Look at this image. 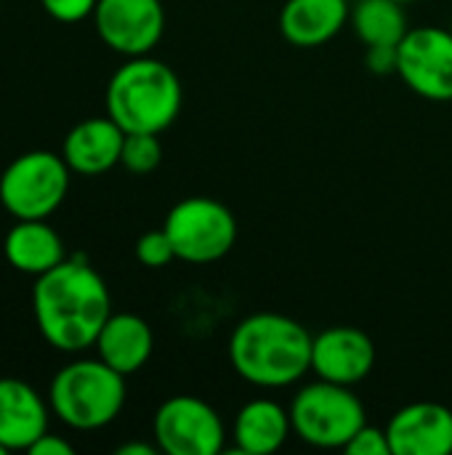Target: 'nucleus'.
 <instances>
[{
    "label": "nucleus",
    "instance_id": "f257e3e1",
    "mask_svg": "<svg viewBox=\"0 0 452 455\" xmlns=\"http://www.w3.org/2000/svg\"><path fill=\"white\" fill-rule=\"evenodd\" d=\"M32 315L40 336L59 352L91 349L112 315L104 277L85 259H64L32 288Z\"/></svg>",
    "mask_w": 452,
    "mask_h": 455
},
{
    "label": "nucleus",
    "instance_id": "f03ea898",
    "mask_svg": "<svg viewBox=\"0 0 452 455\" xmlns=\"http://www.w3.org/2000/svg\"><path fill=\"white\" fill-rule=\"evenodd\" d=\"M312 333L293 317L258 312L229 336V363L240 379L261 389L293 387L312 371Z\"/></svg>",
    "mask_w": 452,
    "mask_h": 455
},
{
    "label": "nucleus",
    "instance_id": "7ed1b4c3",
    "mask_svg": "<svg viewBox=\"0 0 452 455\" xmlns=\"http://www.w3.org/2000/svg\"><path fill=\"white\" fill-rule=\"evenodd\" d=\"M181 80L160 59L133 56L107 83V115L125 133H163L181 112Z\"/></svg>",
    "mask_w": 452,
    "mask_h": 455
},
{
    "label": "nucleus",
    "instance_id": "20e7f679",
    "mask_svg": "<svg viewBox=\"0 0 452 455\" xmlns=\"http://www.w3.org/2000/svg\"><path fill=\"white\" fill-rule=\"evenodd\" d=\"M51 413L77 432L109 427L125 405V376L99 357L67 363L48 389Z\"/></svg>",
    "mask_w": 452,
    "mask_h": 455
},
{
    "label": "nucleus",
    "instance_id": "39448f33",
    "mask_svg": "<svg viewBox=\"0 0 452 455\" xmlns=\"http://www.w3.org/2000/svg\"><path fill=\"white\" fill-rule=\"evenodd\" d=\"M293 432L312 448H346V443L368 424L365 405L352 387L317 381L304 387L290 403Z\"/></svg>",
    "mask_w": 452,
    "mask_h": 455
},
{
    "label": "nucleus",
    "instance_id": "423d86ee",
    "mask_svg": "<svg viewBox=\"0 0 452 455\" xmlns=\"http://www.w3.org/2000/svg\"><path fill=\"white\" fill-rule=\"evenodd\" d=\"M69 165L61 155L32 149L0 173V205L13 219H48L69 192Z\"/></svg>",
    "mask_w": 452,
    "mask_h": 455
},
{
    "label": "nucleus",
    "instance_id": "0eeeda50",
    "mask_svg": "<svg viewBox=\"0 0 452 455\" xmlns=\"http://www.w3.org/2000/svg\"><path fill=\"white\" fill-rule=\"evenodd\" d=\"M173 243L176 259L186 264H213L237 243V221L232 211L213 197H184L163 224Z\"/></svg>",
    "mask_w": 452,
    "mask_h": 455
},
{
    "label": "nucleus",
    "instance_id": "6e6552de",
    "mask_svg": "<svg viewBox=\"0 0 452 455\" xmlns=\"http://www.w3.org/2000/svg\"><path fill=\"white\" fill-rule=\"evenodd\" d=\"M152 432L157 451L165 455H218L226 445L221 416L192 395L165 400L155 413Z\"/></svg>",
    "mask_w": 452,
    "mask_h": 455
},
{
    "label": "nucleus",
    "instance_id": "1a4fd4ad",
    "mask_svg": "<svg viewBox=\"0 0 452 455\" xmlns=\"http://www.w3.org/2000/svg\"><path fill=\"white\" fill-rule=\"evenodd\" d=\"M397 75L429 101H452V32L442 27L408 29L397 45Z\"/></svg>",
    "mask_w": 452,
    "mask_h": 455
},
{
    "label": "nucleus",
    "instance_id": "9d476101",
    "mask_svg": "<svg viewBox=\"0 0 452 455\" xmlns=\"http://www.w3.org/2000/svg\"><path fill=\"white\" fill-rule=\"evenodd\" d=\"M93 27L109 51L147 56L165 32V8L160 0H99Z\"/></svg>",
    "mask_w": 452,
    "mask_h": 455
},
{
    "label": "nucleus",
    "instance_id": "9b49d317",
    "mask_svg": "<svg viewBox=\"0 0 452 455\" xmlns=\"http://www.w3.org/2000/svg\"><path fill=\"white\" fill-rule=\"evenodd\" d=\"M373 365L376 347L360 328L333 325L312 339V373L322 381L354 387L370 376Z\"/></svg>",
    "mask_w": 452,
    "mask_h": 455
},
{
    "label": "nucleus",
    "instance_id": "f8f14e48",
    "mask_svg": "<svg viewBox=\"0 0 452 455\" xmlns=\"http://www.w3.org/2000/svg\"><path fill=\"white\" fill-rule=\"evenodd\" d=\"M386 437L392 455H450L452 411L440 403L405 405L392 416Z\"/></svg>",
    "mask_w": 452,
    "mask_h": 455
},
{
    "label": "nucleus",
    "instance_id": "ddd939ff",
    "mask_svg": "<svg viewBox=\"0 0 452 455\" xmlns=\"http://www.w3.org/2000/svg\"><path fill=\"white\" fill-rule=\"evenodd\" d=\"M51 403H45L27 381L0 379V445L29 451L48 432Z\"/></svg>",
    "mask_w": 452,
    "mask_h": 455
},
{
    "label": "nucleus",
    "instance_id": "4468645a",
    "mask_svg": "<svg viewBox=\"0 0 452 455\" xmlns=\"http://www.w3.org/2000/svg\"><path fill=\"white\" fill-rule=\"evenodd\" d=\"M125 131L107 115V117H88L77 123L61 147V157L67 160L72 173L80 176H101L120 165Z\"/></svg>",
    "mask_w": 452,
    "mask_h": 455
},
{
    "label": "nucleus",
    "instance_id": "2eb2a0df",
    "mask_svg": "<svg viewBox=\"0 0 452 455\" xmlns=\"http://www.w3.org/2000/svg\"><path fill=\"white\" fill-rule=\"evenodd\" d=\"M3 256L16 272L32 277L51 272L67 259L61 235L45 219H16L5 232Z\"/></svg>",
    "mask_w": 452,
    "mask_h": 455
},
{
    "label": "nucleus",
    "instance_id": "dca6fc26",
    "mask_svg": "<svg viewBox=\"0 0 452 455\" xmlns=\"http://www.w3.org/2000/svg\"><path fill=\"white\" fill-rule=\"evenodd\" d=\"M93 347H96V357L104 360L109 368H115L123 376H133L149 363L155 349V336L147 320L131 312H120V315H109Z\"/></svg>",
    "mask_w": 452,
    "mask_h": 455
},
{
    "label": "nucleus",
    "instance_id": "f3484780",
    "mask_svg": "<svg viewBox=\"0 0 452 455\" xmlns=\"http://www.w3.org/2000/svg\"><path fill=\"white\" fill-rule=\"evenodd\" d=\"M346 19V0H288L280 11V32L298 48H314L333 40Z\"/></svg>",
    "mask_w": 452,
    "mask_h": 455
},
{
    "label": "nucleus",
    "instance_id": "a211bd4d",
    "mask_svg": "<svg viewBox=\"0 0 452 455\" xmlns=\"http://www.w3.org/2000/svg\"><path fill=\"white\" fill-rule=\"evenodd\" d=\"M293 432L290 411L280 403L258 397L240 408L234 419V445L245 455H272L277 453Z\"/></svg>",
    "mask_w": 452,
    "mask_h": 455
},
{
    "label": "nucleus",
    "instance_id": "6ab92c4d",
    "mask_svg": "<svg viewBox=\"0 0 452 455\" xmlns=\"http://www.w3.org/2000/svg\"><path fill=\"white\" fill-rule=\"evenodd\" d=\"M352 27L365 45H400L410 29L397 0H360L352 11Z\"/></svg>",
    "mask_w": 452,
    "mask_h": 455
},
{
    "label": "nucleus",
    "instance_id": "aec40b11",
    "mask_svg": "<svg viewBox=\"0 0 452 455\" xmlns=\"http://www.w3.org/2000/svg\"><path fill=\"white\" fill-rule=\"evenodd\" d=\"M163 160V144L157 133H125L120 165L131 173H152Z\"/></svg>",
    "mask_w": 452,
    "mask_h": 455
},
{
    "label": "nucleus",
    "instance_id": "412c9836",
    "mask_svg": "<svg viewBox=\"0 0 452 455\" xmlns=\"http://www.w3.org/2000/svg\"><path fill=\"white\" fill-rule=\"evenodd\" d=\"M136 259L149 267V269H163L168 267L173 259H176V251H173V243L170 237L165 235V229H152V232H144L136 243Z\"/></svg>",
    "mask_w": 452,
    "mask_h": 455
},
{
    "label": "nucleus",
    "instance_id": "4be33fe9",
    "mask_svg": "<svg viewBox=\"0 0 452 455\" xmlns=\"http://www.w3.org/2000/svg\"><path fill=\"white\" fill-rule=\"evenodd\" d=\"M99 0H40L43 11L61 21V24H77L88 16H93Z\"/></svg>",
    "mask_w": 452,
    "mask_h": 455
},
{
    "label": "nucleus",
    "instance_id": "5701e85b",
    "mask_svg": "<svg viewBox=\"0 0 452 455\" xmlns=\"http://www.w3.org/2000/svg\"><path fill=\"white\" fill-rule=\"evenodd\" d=\"M349 455H392V445L384 429L378 427H362L344 448Z\"/></svg>",
    "mask_w": 452,
    "mask_h": 455
},
{
    "label": "nucleus",
    "instance_id": "b1692460",
    "mask_svg": "<svg viewBox=\"0 0 452 455\" xmlns=\"http://www.w3.org/2000/svg\"><path fill=\"white\" fill-rule=\"evenodd\" d=\"M365 64H368V69L373 75H392V72H397V64H400L397 45H368Z\"/></svg>",
    "mask_w": 452,
    "mask_h": 455
},
{
    "label": "nucleus",
    "instance_id": "393cba45",
    "mask_svg": "<svg viewBox=\"0 0 452 455\" xmlns=\"http://www.w3.org/2000/svg\"><path fill=\"white\" fill-rule=\"evenodd\" d=\"M27 453L29 455H72L75 453V448H72L64 437L45 432L40 440H35V445H32Z\"/></svg>",
    "mask_w": 452,
    "mask_h": 455
},
{
    "label": "nucleus",
    "instance_id": "a878e982",
    "mask_svg": "<svg viewBox=\"0 0 452 455\" xmlns=\"http://www.w3.org/2000/svg\"><path fill=\"white\" fill-rule=\"evenodd\" d=\"M117 455H155V448L144 443H128L117 448Z\"/></svg>",
    "mask_w": 452,
    "mask_h": 455
},
{
    "label": "nucleus",
    "instance_id": "bb28decb",
    "mask_svg": "<svg viewBox=\"0 0 452 455\" xmlns=\"http://www.w3.org/2000/svg\"><path fill=\"white\" fill-rule=\"evenodd\" d=\"M397 3H402V5H408V3H416V0H397Z\"/></svg>",
    "mask_w": 452,
    "mask_h": 455
},
{
    "label": "nucleus",
    "instance_id": "cd10ccee",
    "mask_svg": "<svg viewBox=\"0 0 452 455\" xmlns=\"http://www.w3.org/2000/svg\"><path fill=\"white\" fill-rule=\"evenodd\" d=\"M8 453V451H5V448H3V445H0V455H5Z\"/></svg>",
    "mask_w": 452,
    "mask_h": 455
},
{
    "label": "nucleus",
    "instance_id": "c85d7f7f",
    "mask_svg": "<svg viewBox=\"0 0 452 455\" xmlns=\"http://www.w3.org/2000/svg\"><path fill=\"white\" fill-rule=\"evenodd\" d=\"M450 32H452V21H450Z\"/></svg>",
    "mask_w": 452,
    "mask_h": 455
}]
</instances>
